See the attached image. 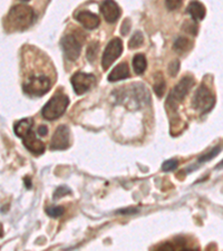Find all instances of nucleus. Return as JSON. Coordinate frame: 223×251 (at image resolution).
<instances>
[{"label": "nucleus", "instance_id": "16", "mask_svg": "<svg viewBox=\"0 0 223 251\" xmlns=\"http://www.w3.org/2000/svg\"><path fill=\"white\" fill-rule=\"evenodd\" d=\"M147 66H148V62H147V58H145V56L143 54H137V55L134 56L133 68H134V71H135L137 75L144 74L145 70H147Z\"/></svg>", "mask_w": 223, "mask_h": 251}, {"label": "nucleus", "instance_id": "11", "mask_svg": "<svg viewBox=\"0 0 223 251\" xmlns=\"http://www.w3.org/2000/svg\"><path fill=\"white\" fill-rule=\"evenodd\" d=\"M100 11H102L105 20L109 24L117 22L121 16V8L114 0H104L100 6Z\"/></svg>", "mask_w": 223, "mask_h": 251}, {"label": "nucleus", "instance_id": "22", "mask_svg": "<svg viewBox=\"0 0 223 251\" xmlns=\"http://www.w3.org/2000/svg\"><path fill=\"white\" fill-rule=\"evenodd\" d=\"M220 151H221V147H216L211 152L206 153V154H204V155H202L200 159H198V162H200V163H203V162L210 161L211 159H213V157H216L219 153H220Z\"/></svg>", "mask_w": 223, "mask_h": 251}, {"label": "nucleus", "instance_id": "25", "mask_svg": "<svg viewBox=\"0 0 223 251\" xmlns=\"http://www.w3.org/2000/svg\"><path fill=\"white\" fill-rule=\"evenodd\" d=\"M178 71H180V62H178L177 59L172 60V62L170 63V66H169L170 75H171L172 77H175V76L177 75Z\"/></svg>", "mask_w": 223, "mask_h": 251}, {"label": "nucleus", "instance_id": "30", "mask_svg": "<svg viewBox=\"0 0 223 251\" xmlns=\"http://www.w3.org/2000/svg\"><path fill=\"white\" fill-rule=\"evenodd\" d=\"M135 212H137V209H126V210H121V211H119V213H122V214H132Z\"/></svg>", "mask_w": 223, "mask_h": 251}, {"label": "nucleus", "instance_id": "21", "mask_svg": "<svg viewBox=\"0 0 223 251\" xmlns=\"http://www.w3.org/2000/svg\"><path fill=\"white\" fill-rule=\"evenodd\" d=\"M99 50V44H97V43H92L91 45L88 46V48H87V58H88V60L93 62V60L96 58Z\"/></svg>", "mask_w": 223, "mask_h": 251}, {"label": "nucleus", "instance_id": "17", "mask_svg": "<svg viewBox=\"0 0 223 251\" xmlns=\"http://www.w3.org/2000/svg\"><path fill=\"white\" fill-rule=\"evenodd\" d=\"M193 47V43L186 37H178L174 43V50L178 52H185L191 50Z\"/></svg>", "mask_w": 223, "mask_h": 251}, {"label": "nucleus", "instance_id": "13", "mask_svg": "<svg viewBox=\"0 0 223 251\" xmlns=\"http://www.w3.org/2000/svg\"><path fill=\"white\" fill-rule=\"evenodd\" d=\"M186 11H188V14H190L194 22H197V20H203L206 14L204 5L200 1H198V0H192L189 3L188 8H186Z\"/></svg>", "mask_w": 223, "mask_h": 251}, {"label": "nucleus", "instance_id": "1", "mask_svg": "<svg viewBox=\"0 0 223 251\" xmlns=\"http://www.w3.org/2000/svg\"><path fill=\"white\" fill-rule=\"evenodd\" d=\"M35 20V13L32 8L25 5L13 7L8 14L7 24L15 31H22L29 28Z\"/></svg>", "mask_w": 223, "mask_h": 251}, {"label": "nucleus", "instance_id": "9", "mask_svg": "<svg viewBox=\"0 0 223 251\" xmlns=\"http://www.w3.org/2000/svg\"><path fill=\"white\" fill-rule=\"evenodd\" d=\"M70 147V128L66 125H60L54 133L50 142L51 150H66Z\"/></svg>", "mask_w": 223, "mask_h": 251}, {"label": "nucleus", "instance_id": "15", "mask_svg": "<svg viewBox=\"0 0 223 251\" xmlns=\"http://www.w3.org/2000/svg\"><path fill=\"white\" fill-rule=\"evenodd\" d=\"M32 124H34V121L31 119H24L22 121H19V122L16 123L14 126L16 135L23 137L29 129L32 128Z\"/></svg>", "mask_w": 223, "mask_h": 251}, {"label": "nucleus", "instance_id": "10", "mask_svg": "<svg viewBox=\"0 0 223 251\" xmlns=\"http://www.w3.org/2000/svg\"><path fill=\"white\" fill-rule=\"evenodd\" d=\"M23 142H24V145H25V148L28 150V151H30L31 153H34L36 155H39V154H43L45 152V147L44 142L40 141L36 134L32 131V128L29 129L25 135L23 137Z\"/></svg>", "mask_w": 223, "mask_h": 251}, {"label": "nucleus", "instance_id": "14", "mask_svg": "<svg viewBox=\"0 0 223 251\" xmlns=\"http://www.w3.org/2000/svg\"><path fill=\"white\" fill-rule=\"evenodd\" d=\"M129 67L126 63L119 64L108 75L109 82H119L122 79H126L129 77Z\"/></svg>", "mask_w": 223, "mask_h": 251}, {"label": "nucleus", "instance_id": "5", "mask_svg": "<svg viewBox=\"0 0 223 251\" xmlns=\"http://www.w3.org/2000/svg\"><path fill=\"white\" fill-rule=\"evenodd\" d=\"M214 104H216V97L205 85H201L198 88L196 95H194L193 107L200 112L201 114H205V113L212 110Z\"/></svg>", "mask_w": 223, "mask_h": 251}, {"label": "nucleus", "instance_id": "8", "mask_svg": "<svg viewBox=\"0 0 223 251\" xmlns=\"http://www.w3.org/2000/svg\"><path fill=\"white\" fill-rule=\"evenodd\" d=\"M60 46H62L67 59L72 60V62L78 58L80 51H82V44L74 35H67L63 37Z\"/></svg>", "mask_w": 223, "mask_h": 251}, {"label": "nucleus", "instance_id": "7", "mask_svg": "<svg viewBox=\"0 0 223 251\" xmlns=\"http://www.w3.org/2000/svg\"><path fill=\"white\" fill-rule=\"evenodd\" d=\"M73 87L77 95H83L94 86L96 83V77L93 74H86L83 72H77L73 75L71 79Z\"/></svg>", "mask_w": 223, "mask_h": 251}, {"label": "nucleus", "instance_id": "24", "mask_svg": "<svg viewBox=\"0 0 223 251\" xmlns=\"http://www.w3.org/2000/svg\"><path fill=\"white\" fill-rule=\"evenodd\" d=\"M178 165V161L177 160H168L165 161L163 165H162V169H163V171H173V170H175Z\"/></svg>", "mask_w": 223, "mask_h": 251}, {"label": "nucleus", "instance_id": "29", "mask_svg": "<svg viewBox=\"0 0 223 251\" xmlns=\"http://www.w3.org/2000/svg\"><path fill=\"white\" fill-rule=\"evenodd\" d=\"M47 132H48L47 126H45V125H40V127L38 128V134L45 136L47 134Z\"/></svg>", "mask_w": 223, "mask_h": 251}, {"label": "nucleus", "instance_id": "18", "mask_svg": "<svg viewBox=\"0 0 223 251\" xmlns=\"http://www.w3.org/2000/svg\"><path fill=\"white\" fill-rule=\"evenodd\" d=\"M143 43H144L143 34H142L141 31H136L135 34L132 36V38L129 39L128 48L129 50H135V48L143 45Z\"/></svg>", "mask_w": 223, "mask_h": 251}, {"label": "nucleus", "instance_id": "12", "mask_svg": "<svg viewBox=\"0 0 223 251\" xmlns=\"http://www.w3.org/2000/svg\"><path fill=\"white\" fill-rule=\"evenodd\" d=\"M76 19L77 22L82 24L84 28H86V29H89V30L95 29V28L99 26V23H100L99 16L87 10L79 11V13L76 15Z\"/></svg>", "mask_w": 223, "mask_h": 251}, {"label": "nucleus", "instance_id": "20", "mask_svg": "<svg viewBox=\"0 0 223 251\" xmlns=\"http://www.w3.org/2000/svg\"><path fill=\"white\" fill-rule=\"evenodd\" d=\"M160 79H156L155 84H154V92L156 93V95L159 97H162L164 94V91H165V82L163 77H162V75L160 74Z\"/></svg>", "mask_w": 223, "mask_h": 251}, {"label": "nucleus", "instance_id": "28", "mask_svg": "<svg viewBox=\"0 0 223 251\" xmlns=\"http://www.w3.org/2000/svg\"><path fill=\"white\" fill-rule=\"evenodd\" d=\"M129 29H131V22H129V19H125L123 24H122V27H121V34L123 36H126L128 34Z\"/></svg>", "mask_w": 223, "mask_h": 251}, {"label": "nucleus", "instance_id": "4", "mask_svg": "<svg viewBox=\"0 0 223 251\" xmlns=\"http://www.w3.org/2000/svg\"><path fill=\"white\" fill-rule=\"evenodd\" d=\"M51 80L48 76L38 75L32 76L27 82L24 84V91L26 94L30 96H43L50 90Z\"/></svg>", "mask_w": 223, "mask_h": 251}, {"label": "nucleus", "instance_id": "19", "mask_svg": "<svg viewBox=\"0 0 223 251\" xmlns=\"http://www.w3.org/2000/svg\"><path fill=\"white\" fill-rule=\"evenodd\" d=\"M46 212L48 216L51 218H58V217H62L65 213V209L60 205H54V206H50V208H47Z\"/></svg>", "mask_w": 223, "mask_h": 251}, {"label": "nucleus", "instance_id": "3", "mask_svg": "<svg viewBox=\"0 0 223 251\" xmlns=\"http://www.w3.org/2000/svg\"><path fill=\"white\" fill-rule=\"evenodd\" d=\"M193 85L194 79L191 76H185V77L182 78L180 80V83H178L171 91V93H170L168 100H166L168 107H170L173 111H176L178 104H180L182 100H184V97L188 95L189 91L191 90Z\"/></svg>", "mask_w": 223, "mask_h": 251}, {"label": "nucleus", "instance_id": "2", "mask_svg": "<svg viewBox=\"0 0 223 251\" xmlns=\"http://www.w3.org/2000/svg\"><path fill=\"white\" fill-rule=\"evenodd\" d=\"M68 104H70L68 96L58 93V94L52 96L43 107L42 115L45 120L48 121L57 120L66 112Z\"/></svg>", "mask_w": 223, "mask_h": 251}, {"label": "nucleus", "instance_id": "6", "mask_svg": "<svg viewBox=\"0 0 223 251\" xmlns=\"http://www.w3.org/2000/svg\"><path fill=\"white\" fill-rule=\"evenodd\" d=\"M123 52V43L120 38H114L107 44L106 48L103 52L102 57V67L103 70L107 71L111 65L120 57Z\"/></svg>", "mask_w": 223, "mask_h": 251}, {"label": "nucleus", "instance_id": "27", "mask_svg": "<svg viewBox=\"0 0 223 251\" xmlns=\"http://www.w3.org/2000/svg\"><path fill=\"white\" fill-rule=\"evenodd\" d=\"M70 193H71V190L67 187H59L54 193V200H57L59 198H63L64 196H66V194H70Z\"/></svg>", "mask_w": 223, "mask_h": 251}, {"label": "nucleus", "instance_id": "26", "mask_svg": "<svg viewBox=\"0 0 223 251\" xmlns=\"http://www.w3.org/2000/svg\"><path fill=\"white\" fill-rule=\"evenodd\" d=\"M183 0H165V6L169 10H175L180 8Z\"/></svg>", "mask_w": 223, "mask_h": 251}, {"label": "nucleus", "instance_id": "31", "mask_svg": "<svg viewBox=\"0 0 223 251\" xmlns=\"http://www.w3.org/2000/svg\"><path fill=\"white\" fill-rule=\"evenodd\" d=\"M25 182H26V187H27V189H30V188H31V183L29 182V177H26Z\"/></svg>", "mask_w": 223, "mask_h": 251}, {"label": "nucleus", "instance_id": "23", "mask_svg": "<svg viewBox=\"0 0 223 251\" xmlns=\"http://www.w3.org/2000/svg\"><path fill=\"white\" fill-rule=\"evenodd\" d=\"M183 29L186 32H189V34L196 36L198 34V24L193 20V23L192 22H185L184 25H183Z\"/></svg>", "mask_w": 223, "mask_h": 251}, {"label": "nucleus", "instance_id": "32", "mask_svg": "<svg viewBox=\"0 0 223 251\" xmlns=\"http://www.w3.org/2000/svg\"><path fill=\"white\" fill-rule=\"evenodd\" d=\"M22 1H29V0H22Z\"/></svg>", "mask_w": 223, "mask_h": 251}]
</instances>
